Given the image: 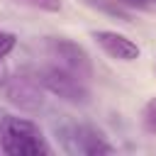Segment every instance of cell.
Returning a JSON list of instances; mask_svg holds the SVG:
<instances>
[{
    "instance_id": "cell-1",
    "label": "cell",
    "mask_w": 156,
    "mask_h": 156,
    "mask_svg": "<svg viewBox=\"0 0 156 156\" xmlns=\"http://www.w3.org/2000/svg\"><path fill=\"white\" fill-rule=\"evenodd\" d=\"M0 149L7 156H46L51 146L41 129L24 117H2L0 122Z\"/></svg>"
},
{
    "instance_id": "cell-2",
    "label": "cell",
    "mask_w": 156,
    "mask_h": 156,
    "mask_svg": "<svg viewBox=\"0 0 156 156\" xmlns=\"http://www.w3.org/2000/svg\"><path fill=\"white\" fill-rule=\"evenodd\" d=\"M41 85L46 88V93L71 102V105H85L88 98H90V90H88V80L73 76L71 71L56 66V63H49L44 68L37 71Z\"/></svg>"
},
{
    "instance_id": "cell-3",
    "label": "cell",
    "mask_w": 156,
    "mask_h": 156,
    "mask_svg": "<svg viewBox=\"0 0 156 156\" xmlns=\"http://www.w3.org/2000/svg\"><path fill=\"white\" fill-rule=\"evenodd\" d=\"M44 93H46V88L41 85L39 76L29 73V71L15 73L12 78L5 80V95H7V100L15 107H20L22 112H39L46 105Z\"/></svg>"
},
{
    "instance_id": "cell-4",
    "label": "cell",
    "mask_w": 156,
    "mask_h": 156,
    "mask_svg": "<svg viewBox=\"0 0 156 156\" xmlns=\"http://www.w3.org/2000/svg\"><path fill=\"white\" fill-rule=\"evenodd\" d=\"M46 51H49L51 63L71 71L73 76H78V78H83V80L93 78V61H90L88 51H85L80 44L58 37V39H49Z\"/></svg>"
},
{
    "instance_id": "cell-5",
    "label": "cell",
    "mask_w": 156,
    "mask_h": 156,
    "mask_svg": "<svg viewBox=\"0 0 156 156\" xmlns=\"http://www.w3.org/2000/svg\"><path fill=\"white\" fill-rule=\"evenodd\" d=\"M63 144L71 154H83V156H100V154H112L115 146L107 144L100 129L90 124H71L63 129Z\"/></svg>"
},
{
    "instance_id": "cell-6",
    "label": "cell",
    "mask_w": 156,
    "mask_h": 156,
    "mask_svg": "<svg viewBox=\"0 0 156 156\" xmlns=\"http://www.w3.org/2000/svg\"><path fill=\"white\" fill-rule=\"evenodd\" d=\"M93 39L98 41V46L110 58H117V61H136L139 54H141V49L136 46V41H132L129 37H124L119 32L100 29V32H93Z\"/></svg>"
},
{
    "instance_id": "cell-7",
    "label": "cell",
    "mask_w": 156,
    "mask_h": 156,
    "mask_svg": "<svg viewBox=\"0 0 156 156\" xmlns=\"http://www.w3.org/2000/svg\"><path fill=\"white\" fill-rule=\"evenodd\" d=\"M141 127H144V132H149V134L156 136V95L141 110Z\"/></svg>"
},
{
    "instance_id": "cell-8",
    "label": "cell",
    "mask_w": 156,
    "mask_h": 156,
    "mask_svg": "<svg viewBox=\"0 0 156 156\" xmlns=\"http://www.w3.org/2000/svg\"><path fill=\"white\" fill-rule=\"evenodd\" d=\"M15 5H24L39 12H58L61 10V0H12Z\"/></svg>"
},
{
    "instance_id": "cell-9",
    "label": "cell",
    "mask_w": 156,
    "mask_h": 156,
    "mask_svg": "<svg viewBox=\"0 0 156 156\" xmlns=\"http://www.w3.org/2000/svg\"><path fill=\"white\" fill-rule=\"evenodd\" d=\"M15 44H17V37L12 32H0V61L15 49Z\"/></svg>"
},
{
    "instance_id": "cell-10",
    "label": "cell",
    "mask_w": 156,
    "mask_h": 156,
    "mask_svg": "<svg viewBox=\"0 0 156 156\" xmlns=\"http://www.w3.org/2000/svg\"><path fill=\"white\" fill-rule=\"evenodd\" d=\"M124 5H132V7H149V5H156V0H122Z\"/></svg>"
},
{
    "instance_id": "cell-11",
    "label": "cell",
    "mask_w": 156,
    "mask_h": 156,
    "mask_svg": "<svg viewBox=\"0 0 156 156\" xmlns=\"http://www.w3.org/2000/svg\"><path fill=\"white\" fill-rule=\"evenodd\" d=\"M5 80H7V71H5V66H2V61H0V88L5 85Z\"/></svg>"
}]
</instances>
